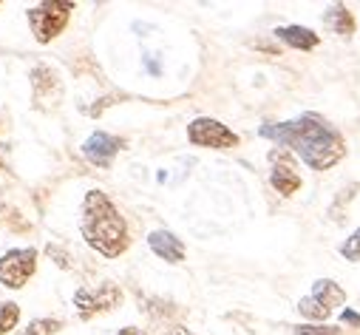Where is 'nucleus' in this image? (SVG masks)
I'll list each match as a JSON object with an SVG mask.
<instances>
[{"label":"nucleus","instance_id":"nucleus-20","mask_svg":"<svg viewBox=\"0 0 360 335\" xmlns=\"http://www.w3.org/2000/svg\"><path fill=\"white\" fill-rule=\"evenodd\" d=\"M117 335H145L142 329H136V327H125V329H120Z\"/></svg>","mask_w":360,"mask_h":335},{"label":"nucleus","instance_id":"nucleus-2","mask_svg":"<svg viewBox=\"0 0 360 335\" xmlns=\"http://www.w3.org/2000/svg\"><path fill=\"white\" fill-rule=\"evenodd\" d=\"M79 230H82V239L88 241V247H94L105 259H117L120 253L128 250V225L103 191L85 194Z\"/></svg>","mask_w":360,"mask_h":335},{"label":"nucleus","instance_id":"nucleus-11","mask_svg":"<svg viewBox=\"0 0 360 335\" xmlns=\"http://www.w3.org/2000/svg\"><path fill=\"white\" fill-rule=\"evenodd\" d=\"M148 244H150V250L159 259H165L170 265L185 262V244H182V239H179V236H173L170 230H153L148 236Z\"/></svg>","mask_w":360,"mask_h":335},{"label":"nucleus","instance_id":"nucleus-16","mask_svg":"<svg viewBox=\"0 0 360 335\" xmlns=\"http://www.w3.org/2000/svg\"><path fill=\"white\" fill-rule=\"evenodd\" d=\"M340 256L349 262H360V227L340 244Z\"/></svg>","mask_w":360,"mask_h":335},{"label":"nucleus","instance_id":"nucleus-15","mask_svg":"<svg viewBox=\"0 0 360 335\" xmlns=\"http://www.w3.org/2000/svg\"><path fill=\"white\" fill-rule=\"evenodd\" d=\"M60 327H63V324H60L57 318H37V321H32V324L23 329V335H54Z\"/></svg>","mask_w":360,"mask_h":335},{"label":"nucleus","instance_id":"nucleus-5","mask_svg":"<svg viewBox=\"0 0 360 335\" xmlns=\"http://www.w3.org/2000/svg\"><path fill=\"white\" fill-rule=\"evenodd\" d=\"M37 270V250L34 247H18L0 256V284L20 290Z\"/></svg>","mask_w":360,"mask_h":335},{"label":"nucleus","instance_id":"nucleus-8","mask_svg":"<svg viewBox=\"0 0 360 335\" xmlns=\"http://www.w3.org/2000/svg\"><path fill=\"white\" fill-rule=\"evenodd\" d=\"M32 80V94H34V106L49 111V108H57L60 100H63V82L57 77V71L46 63H37L29 74Z\"/></svg>","mask_w":360,"mask_h":335},{"label":"nucleus","instance_id":"nucleus-17","mask_svg":"<svg viewBox=\"0 0 360 335\" xmlns=\"http://www.w3.org/2000/svg\"><path fill=\"white\" fill-rule=\"evenodd\" d=\"M298 335H338V327H312V324H301L295 327Z\"/></svg>","mask_w":360,"mask_h":335},{"label":"nucleus","instance_id":"nucleus-9","mask_svg":"<svg viewBox=\"0 0 360 335\" xmlns=\"http://www.w3.org/2000/svg\"><path fill=\"white\" fill-rule=\"evenodd\" d=\"M269 165H273V171H269V185H273L281 196H292L301 188V174L295 168L292 153L287 148H273L269 151Z\"/></svg>","mask_w":360,"mask_h":335},{"label":"nucleus","instance_id":"nucleus-1","mask_svg":"<svg viewBox=\"0 0 360 335\" xmlns=\"http://www.w3.org/2000/svg\"><path fill=\"white\" fill-rule=\"evenodd\" d=\"M258 134L278 142V148L295 151L312 171H329L332 165H338L346 156L343 134L335 125H329L321 114H312V111L287 122L261 125Z\"/></svg>","mask_w":360,"mask_h":335},{"label":"nucleus","instance_id":"nucleus-7","mask_svg":"<svg viewBox=\"0 0 360 335\" xmlns=\"http://www.w3.org/2000/svg\"><path fill=\"white\" fill-rule=\"evenodd\" d=\"M188 139L199 148H236L238 145V134H233L224 122L213 117H196L188 125Z\"/></svg>","mask_w":360,"mask_h":335},{"label":"nucleus","instance_id":"nucleus-19","mask_svg":"<svg viewBox=\"0 0 360 335\" xmlns=\"http://www.w3.org/2000/svg\"><path fill=\"white\" fill-rule=\"evenodd\" d=\"M167 335H196V332H191L188 327H170Z\"/></svg>","mask_w":360,"mask_h":335},{"label":"nucleus","instance_id":"nucleus-12","mask_svg":"<svg viewBox=\"0 0 360 335\" xmlns=\"http://www.w3.org/2000/svg\"><path fill=\"white\" fill-rule=\"evenodd\" d=\"M276 37L284 40L290 49H298V51H312L321 43V37L307 26H281V29H276Z\"/></svg>","mask_w":360,"mask_h":335},{"label":"nucleus","instance_id":"nucleus-3","mask_svg":"<svg viewBox=\"0 0 360 335\" xmlns=\"http://www.w3.org/2000/svg\"><path fill=\"white\" fill-rule=\"evenodd\" d=\"M71 12H74V4H65V0H51V4L32 6L26 12V18H29V26L34 32V40L37 43H51L65 29Z\"/></svg>","mask_w":360,"mask_h":335},{"label":"nucleus","instance_id":"nucleus-6","mask_svg":"<svg viewBox=\"0 0 360 335\" xmlns=\"http://www.w3.org/2000/svg\"><path fill=\"white\" fill-rule=\"evenodd\" d=\"M122 301V290L114 282H103L97 290L94 287H79L74 293V307L79 312V318H94L97 312H105L111 307H117Z\"/></svg>","mask_w":360,"mask_h":335},{"label":"nucleus","instance_id":"nucleus-18","mask_svg":"<svg viewBox=\"0 0 360 335\" xmlns=\"http://www.w3.org/2000/svg\"><path fill=\"white\" fill-rule=\"evenodd\" d=\"M340 321H343V324H352V327L360 329V312H354V310H343V312H340Z\"/></svg>","mask_w":360,"mask_h":335},{"label":"nucleus","instance_id":"nucleus-4","mask_svg":"<svg viewBox=\"0 0 360 335\" xmlns=\"http://www.w3.org/2000/svg\"><path fill=\"white\" fill-rule=\"evenodd\" d=\"M340 304H346V290L332 279H321L315 282L312 293L298 301V310L309 321H326Z\"/></svg>","mask_w":360,"mask_h":335},{"label":"nucleus","instance_id":"nucleus-14","mask_svg":"<svg viewBox=\"0 0 360 335\" xmlns=\"http://www.w3.org/2000/svg\"><path fill=\"white\" fill-rule=\"evenodd\" d=\"M18 321H20V307L15 301H4V304H0V335L12 332L18 327Z\"/></svg>","mask_w":360,"mask_h":335},{"label":"nucleus","instance_id":"nucleus-10","mask_svg":"<svg viewBox=\"0 0 360 335\" xmlns=\"http://www.w3.org/2000/svg\"><path fill=\"white\" fill-rule=\"evenodd\" d=\"M120 148H122L120 137H111L105 131H94L91 137L85 139V145H82V156L91 165H97V168H111L114 156L120 153Z\"/></svg>","mask_w":360,"mask_h":335},{"label":"nucleus","instance_id":"nucleus-13","mask_svg":"<svg viewBox=\"0 0 360 335\" xmlns=\"http://www.w3.org/2000/svg\"><path fill=\"white\" fill-rule=\"evenodd\" d=\"M323 23L335 32V34H340V37H349L352 32H354V18H352V12L346 9V6H329V12L323 15Z\"/></svg>","mask_w":360,"mask_h":335}]
</instances>
